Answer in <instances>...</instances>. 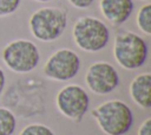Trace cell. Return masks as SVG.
Returning a JSON list of instances; mask_svg holds the SVG:
<instances>
[{
    "label": "cell",
    "mask_w": 151,
    "mask_h": 135,
    "mask_svg": "<svg viewBox=\"0 0 151 135\" xmlns=\"http://www.w3.org/2000/svg\"><path fill=\"white\" fill-rule=\"evenodd\" d=\"M91 115L106 135H125L134 123L132 109L120 99H110L99 104Z\"/></svg>",
    "instance_id": "obj_1"
},
{
    "label": "cell",
    "mask_w": 151,
    "mask_h": 135,
    "mask_svg": "<svg viewBox=\"0 0 151 135\" xmlns=\"http://www.w3.org/2000/svg\"><path fill=\"white\" fill-rule=\"evenodd\" d=\"M28 26L35 39L45 43L54 41L67 27V14L59 7H42L31 14Z\"/></svg>",
    "instance_id": "obj_2"
},
{
    "label": "cell",
    "mask_w": 151,
    "mask_h": 135,
    "mask_svg": "<svg viewBox=\"0 0 151 135\" xmlns=\"http://www.w3.org/2000/svg\"><path fill=\"white\" fill-rule=\"evenodd\" d=\"M147 44L137 33L130 31L118 32L113 41V57L125 70L142 68L147 59Z\"/></svg>",
    "instance_id": "obj_3"
},
{
    "label": "cell",
    "mask_w": 151,
    "mask_h": 135,
    "mask_svg": "<svg viewBox=\"0 0 151 135\" xmlns=\"http://www.w3.org/2000/svg\"><path fill=\"white\" fill-rule=\"evenodd\" d=\"M76 45L85 52H99L110 40V31L104 21L94 17H80L73 25Z\"/></svg>",
    "instance_id": "obj_4"
},
{
    "label": "cell",
    "mask_w": 151,
    "mask_h": 135,
    "mask_svg": "<svg viewBox=\"0 0 151 135\" xmlns=\"http://www.w3.org/2000/svg\"><path fill=\"white\" fill-rule=\"evenodd\" d=\"M1 57L11 71L27 73L38 66L40 52L33 41L27 39H15L4 47Z\"/></svg>",
    "instance_id": "obj_5"
},
{
    "label": "cell",
    "mask_w": 151,
    "mask_h": 135,
    "mask_svg": "<svg viewBox=\"0 0 151 135\" xmlns=\"http://www.w3.org/2000/svg\"><path fill=\"white\" fill-rule=\"evenodd\" d=\"M55 104L61 115L79 123L88 110L90 97L80 85L68 84L58 91Z\"/></svg>",
    "instance_id": "obj_6"
},
{
    "label": "cell",
    "mask_w": 151,
    "mask_h": 135,
    "mask_svg": "<svg viewBox=\"0 0 151 135\" xmlns=\"http://www.w3.org/2000/svg\"><path fill=\"white\" fill-rule=\"evenodd\" d=\"M80 70V58L71 49L53 52L44 65V73L53 81L66 82L74 78Z\"/></svg>",
    "instance_id": "obj_7"
},
{
    "label": "cell",
    "mask_w": 151,
    "mask_h": 135,
    "mask_svg": "<svg viewBox=\"0 0 151 135\" xmlns=\"http://www.w3.org/2000/svg\"><path fill=\"white\" fill-rule=\"evenodd\" d=\"M87 88L97 95H107L119 85V75L112 64L96 62L91 64L85 73Z\"/></svg>",
    "instance_id": "obj_8"
},
{
    "label": "cell",
    "mask_w": 151,
    "mask_h": 135,
    "mask_svg": "<svg viewBox=\"0 0 151 135\" xmlns=\"http://www.w3.org/2000/svg\"><path fill=\"white\" fill-rule=\"evenodd\" d=\"M99 8L109 22L119 26L131 17L134 2L133 0H100Z\"/></svg>",
    "instance_id": "obj_9"
},
{
    "label": "cell",
    "mask_w": 151,
    "mask_h": 135,
    "mask_svg": "<svg viewBox=\"0 0 151 135\" xmlns=\"http://www.w3.org/2000/svg\"><path fill=\"white\" fill-rule=\"evenodd\" d=\"M132 101L143 109L151 108V73L144 72L137 75L129 88Z\"/></svg>",
    "instance_id": "obj_10"
},
{
    "label": "cell",
    "mask_w": 151,
    "mask_h": 135,
    "mask_svg": "<svg viewBox=\"0 0 151 135\" xmlns=\"http://www.w3.org/2000/svg\"><path fill=\"white\" fill-rule=\"evenodd\" d=\"M15 128V115L9 109L0 107V135H13Z\"/></svg>",
    "instance_id": "obj_11"
},
{
    "label": "cell",
    "mask_w": 151,
    "mask_h": 135,
    "mask_svg": "<svg viewBox=\"0 0 151 135\" xmlns=\"http://www.w3.org/2000/svg\"><path fill=\"white\" fill-rule=\"evenodd\" d=\"M137 26L146 36H151V4L143 5L137 13Z\"/></svg>",
    "instance_id": "obj_12"
},
{
    "label": "cell",
    "mask_w": 151,
    "mask_h": 135,
    "mask_svg": "<svg viewBox=\"0 0 151 135\" xmlns=\"http://www.w3.org/2000/svg\"><path fill=\"white\" fill-rule=\"evenodd\" d=\"M19 135H54L53 130L42 123H31L26 126Z\"/></svg>",
    "instance_id": "obj_13"
},
{
    "label": "cell",
    "mask_w": 151,
    "mask_h": 135,
    "mask_svg": "<svg viewBox=\"0 0 151 135\" xmlns=\"http://www.w3.org/2000/svg\"><path fill=\"white\" fill-rule=\"evenodd\" d=\"M21 0H0V17L13 14L20 6Z\"/></svg>",
    "instance_id": "obj_14"
},
{
    "label": "cell",
    "mask_w": 151,
    "mask_h": 135,
    "mask_svg": "<svg viewBox=\"0 0 151 135\" xmlns=\"http://www.w3.org/2000/svg\"><path fill=\"white\" fill-rule=\"evenodd\" d=\"M68 2L73 7H76V8L85 9V8H88L90 6H92V4L94 2V0H68Z\"/></svg>",
    "instance_id": "obj_15"
},
{
    "label": "cell",
    "mask_w": 151,
    "mask_h": 135,
    "mask_svg": "<svg viewBox=\"0 0 151 135\" xmlns=\"http://www.w3.org/2000/svg\"><path fill=\"white\" fill-rule=\"evenodd\" d=\"M137 135H151V118L147 117L138 128Z\"/></svg>",
    "instance_id": "obj_16"
},
{
    "label": "cell",
    "mask_w": 151,
    "mask_h": 135,
    "mask_svg": "<svg viewBox=\"0 0 151 135\" xmlns=\"http://www.w3.org/2000/svg\"><path fill=\"white\" fill-rule=\"evenodd\" d=\"M5 84H6V76L4 70L0 68V96L2 95V91L5 89Z\"/></svg>",
    "instance_id": "obj_17"
},
{
    "label": "cell",
    "mask_w": 151,
    "mask_h": 135,
    "mask_svg": "<svg viewBox=\"0 0 151 135\" xmlns=\"http://www.w3.org/2000/svg\"><path fill=\"white\" fill-rule=\"evenodd\" d=\"M38 2H48V1H52V0H35Z\"/></svg>",
    "instance_id": "obj_18"
},
{
    "label": "cell",
    "mask_w": 151,
    "mask_h": 135,
    "mask_svg": "<svg viewBox=\"0 0 151 135\" xmlns=\"http://www.w3.org/2000/svg\"><path fill=\"white\" fill-rule=\"evenodd\" d=\"M143 1H149V0H143Z\"/></svg>",
    "instance_id": "obj_19"
}]
</instances>
